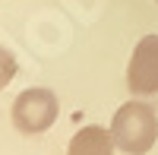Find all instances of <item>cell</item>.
<instances>
[{
    "mask_svg": "<svg viewBox=\"0 0 158 155\" xmlns=\"http://www.w3.org/2000/svg\"><path fill=\"white\" fill-rule=\"evenodd\" d=\"M111 136L114 146L127 155H146L152 152L158 139V114L146 101H127L117 108L111 120Z\"/></svg>",
    "mask_w": 158,
    "mask_h": 155,
    "instance_id": "6da1fadb",
    "label": "cell"
},
{
    "mask_svg": "<svg viewBox=\"0 0 158 155\" xmlns=\"http://www.w3.org/2000/svg\"><path fill=\"white\" fill-rule=\"evenodd\" d=\"M57 95L51 92V89H25V92L16 95V101H13V111H10V117H13V127H16L19 133L25 136H38V133H44L54 127L57 120Z\"/></svg>",
    "mask_w": 158,
    "mask_h": 155,
    "instance_id": "7a4b0ae2",
    "label": "cell"
},
{
    "mask_svg": "<svg viewBox=\"0 0 158 155\" xmlns=\"http://www.w3.org/2000/svg\"><path fill=\"white\" fill-rule=\"evenodd\" d=\"M127 89L133 95L158 92V35H142L127 63Z\"/></svg>",
    "mask_w": 158,
    "mask_h": 155,
    "instance_id": "3957f363",
    "label": "cell"
},
{
    "mask_svg": "<svg viewBox=\"0 0 158 155\" xmlns=\"http://www.w3.org/2000/svg\"><path fill=\"white\" fill-rule=\"evenodd\" d=\"M114 136L111 130L92 124V127H82L73 139H70V149L67 155H114Z\"/></svg>",
    "mask_w": 158,
    "mask_h": 155,
    "instance_id": "277c9868",
    "label": "cell"
},
{
    "mask_svg": "<svg viewBox=\"0 0 158 155\" xmlns=\"http://www.w3.org/2000/svg\"><path fill=\"white\" fill-rule=\"evenodd\" d=\"M16 73H19V63L13 57V51H6L0 44V89H6L13 79H16Z\"/></svg>",
    "mask_w": 158,
    "mask_h": 155,
    "instance_id": "5b68a950",
    "label": "cell"
}]
</instances>
